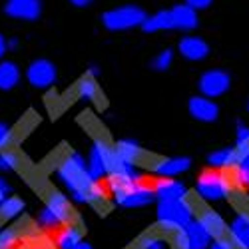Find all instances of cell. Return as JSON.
Wrapping results in <instances>:
<instances>
[{
    "label": "cell",
    "instance_id": "6da1fadb",
    "mask_svg": "<svg viewBox=\"0 0 249 249\" xmlns=\"http://www.w3.org/2000/svg\"><path fill=\"white\" fill-rule=\"evenodd\" d=\"M58 178L68 190L70 197L78 203H92V205H106V192L100 181L92 179L86 170V160L78 152H68L58 163Z\"/></svg>",
    "mask_w": 249,
    "mask_h": 249
},
{
    "label": "cell",
    "instance_id": "7a4b0ae2",
    "mask_svg": "<svg viewBox=\"0 0 249 249\" xmlns=\"http://www.w3.org/2000/svg\"><path fill=\"white\" fill-rule=\"evenodd\" d=\"M194 215H196V207L188 197L176 199V201H158L156 219L163 231L176 233L178 230L185 227L190 221H194L196 219Z\"/></svg>",
    "mask_w": 249,
    "mask_h": 249
},
{
    "label": "cell",
    "instance_id": "3957f363",
    "mask_svg": "<svg viewBox=\"0 0 249 249\" xmlns=\"http://www.w3.org/2000/svg\"><path fill=\"white\" fill-rule=\"evenodd\" d=\"M72 219V207L70 201L64 194L52 192L44 203V207L40 210L36 223L42 230H58L60 225H66Z\"/></svg>",
    "mask_w": 249,
    "mask_h": 249
},
{
    "label": "cell",
    "instance_id": "277c9868",
    "mask_svg": "<svg viewBox=\"0 0 249 249\" xmlns=\"http://www.w3.org/2000/svg\"><path fill=\"white\" fill-rule=\"evenodd\" d=\"M196 194L205 201H221L233 194L231 178L217 170L203 172L196 181Z\"/></svg>",
    "mask_w": 249,
    "mask_h": 249
},
{
    "label": "cell",
    "instance_id": "5b68a950",
    "mask_svg": "<svg viewBox=\"0 0 249 249\" xmlns=\"http://www.w3.org/2000/svg\"><path fill=\"white\" fill-rule=\"evenodd\" d=\"M146 18H148V14L143 12L140 6L126 4V6H118V8L104 12L102 14V24H104V28H108L112 32H120V30H130V28L142 26Z\"/></svg>",
    "mask_w": 249,
    "mask_h": 249
},
{
    "label": "cell",
    "instance_id": "8992f818",
    "mask_svg": "<svg viewBox=\"0 0 249 249\" xmlns=\"http://www.w3.org/2000/svg\"><path fill=\"white\" fill-rule=\"evenodd\" d=\"M110 192H112L114 201L122 207H143V205H150L156 199L154 190L143 181L116 185V188H110Z\"/></svg>",
    "mask_w": 249,
    "mask_h": 249
},
{
    "label": "cell",
    "instance_id": "52a82bcc",
    "mask_svg": "<svg viewBox=\"0 0 249 249\" xmlns=\"http://www.w3.org/2000/svg\"><path fill=\"white\" fill-rule=\"evenodd\" d=\"M172 243L176 249H207L212 243V237L207 235V231L201 227V223L197 219H194L174 233Z\"/></svg>",
    "mask_w": 249,
    "mask_h": 249
},
{
    "label": "cell",
    "instance_id": "ba28073f",
    "mask_svg": "<svg viewBox=\"0 0 249 249\" xmlns=\"http://www.w3.org/2000/svg\"><path fill=\"white\" fill-rule=\"evenodd\" d=\"M112 154H114V148L110 146L106 140L98 138L92 143L88 160H86V170L92 176V179L100 181L102 178H108V163H110Z\"/></svg>",
    "mask_w": 249,
    "mask_h": 249
},
{
    "label": "cell",
    "instance_id": "9c48e42d",
    "mask_svg": "<svg viewBox=\"0 0 249 249\" xmlns=\"http://www.w3.org/2000/svg\"><path fill=\"white\" fill-rule=\"evenodd\" d=\"M247 156H249V146H245V143H235L233 148H221V150L212 152L210 156H207V163L217 172L233 170L235 165Z\"/></svg>",
    "mask_w": 249,
    "mask_h": 249
},
{
    "label": "cell",
    "instance_id": "30bf717a",
    "mask_svg": "<svg viewBox=\"0 0 249 249\" xmlns=\"http://www.w3.org/2000/svg\"><path fill=\"white\" fill-rule=\"evenodd\" d=\"M197 86H199L201 96L213 100V98L223 96L227 90H230L231 78H230V74L223 72V70H207V72H203L199 76Z\"/></svg>",
    "mask_w": 249,
    "mask_h": 249
},
{
    "label": "cell",
    "instance_id": "8fae6325",
    "mask_svg": "<svg viewBox=\"0 0 249 249\" xmlns=\"http://www.w3.org/2000/svg\"><path fill=\"white\" fill-rule=\"evenodd\" d=\"M26 80L34 88H50L56 82V66L46 58L32 60L26 68Z\"/></svg>",
    "mask_w": 249,
    "mask_h": 249
},
{
    "label": "cell",
    "instance_id": "7c38bea8",
    "mask_svg": "<svg viewBox=\"0 0 249 249\" xmlns=\"http://www.w3.org/2000/svg\"><path fill=\"white\" fill-rule=\"evenodd\" d=\"M152 190L158 201H176L188 197V188L174 178H158L156 183L152 185Z\"/></svg>",
    "mask_w": 249,
    "mask_h": 249
},
{
    "label": "cell",
    "instance_id": "4fadbf2b",
    "mask_svg": "<svg viewBox=\"0 0 249 249\" xmlns=\"http://www.w3.org/2000/svg\"><path fill=\"white\" fill-rule=\"evenodd\" d=\"M192 168V160L185 156L176 158H161L152 165V174L156 178H176Z\"/></svg>",
    "mask_w": 249,
    "mask_h": 249
},
{
    "label": "cell",
    "instance_id": "5bb4252c",
    "mask_svg": "<svg viewBox=\"0 0 249 249\" xmlns=\"http://www.w3.org/2000/svg\"><path fill=\"white\" fill-rule=\"evenodd\" d=\"M4 12L16 20H36L42 14L40 0H6Z\"/></svg>",
    "mask_w": 249,
    "mask_h": 249
},
{
    "label": "cell",
    "instance_id": "9a60e30c",
    "mask_svg": "<svg viewBox=\"0 0 249 249\" xmlns=\"http://www.w3.org/2000/svg\"><path fill=\"white\" fill-rule=\"evenodd\" d=\"M188 110H190V116L196 118L197 122H205V124H210V122H215L217 116H219V106L210 100V98H205V96H194L190 98L188 102Z\"/></svg>",
    "mask_w": 249,
    "mask_h": 249
},
{
    "label": "cell",
    "instance_id": "2e32d148",
    "mask_svg": "<svg viewBox=\"0 0 249 249\" xmlns=\"http://www.w3.org/2000/svg\"><path fill=\"white\" fill-rule=\"evenodd\" d=\"M197 221L201 223V227L207 231L212 239H219V237H225L227 233V223L225 219L221 217V213L210 210V207H201L197 212Z\"/></svg>",
    "mask_w": 249,
    "mask_h": 249
},
{
    "label": "cell",
    "instance_id": "e0dca14e",
    "mask_svg": "<svg viewBox=\"0 0 249 249\" xmlns=\"http://www.w3.org/2000/svg\"><path fill=\"white\" fill-rule=\"evenodd\" d=\"M227 233H230V241L235 249H249V213H237L227 225Z\"/></svg>",
    "mask_w": 249,
    "mask_h": 249
},
{
    "label": "cell",
    "instance_id": "ac0fdd59",
    "mask_svg": "<svg viewBox=\"0 0 249 249\" xmlns=\"http://www.w3.org/2000/svg\"><path fill=\"white\" fill-rule=\"evenodd\" d=\"M178 48L185 60H192V62H199L210 54V46H207V42L199 36H183L179 40Z\"/></svg>",
    "mask_w": 249,
    "mask_h": 249
},
{
    "label": "cell",
    "instance_id": "d6986e66",
    "mask_svg": "<svg viewBox=\"0 0 249 249\" xmlns=\"http://www.w3.org/2000/svg\"><path fill=\"white\" fill-rule=\"evenodd\" d=\"M172 18H174V28L178 30H194L197 26V12L192 10L185 4H176L174 8H170Z\"/></svg>",
    "mask_w": 249,
    "mask_h": 249
},
{
    "label": "cell",
    "instance_id": "ffe728a7",
    "mask_svg": "<svg viewBox=\"0 0 249 249\" xmlns=\"http://www.w3.org/2000/svg\"><path fill=\"white\" fill-rule=\"evenodd\" d=\"M82 239H84L82 227L78 223H66L56 237V245H58V249H74Z\"/></svg>",
    "mask_w": 249,
    "mask_h": 249
},
{
    "label": "cell",
    "instance_id": "44dd1931",
    "mask_svg": "<svg viewBox=\"0 0 249 249\" xmlns=\"http://www.w3.org/2000/svg\"><path fill=\"white\" fill-rule=\"evenodd\" d=\"M142 28L146 32H160V30H172L174 28V18L170 10H160L143 20Z\"/></svg>",
    "mask_w": 249,
    "mask_h": 249
},
{
    "label": "cell",
    "instance_id": "7402d4cb",
    "mask_svg": "<svg viewBox=\"0 0 249 249\" xmlns=\"http://www.w3.org/2000/svg\"><path fill=\"white\" fill-rule=\"evenodd\" d=\"M20 82V68L12 60L0 62V90H12Z\"/></svg>",
    "mask_w": 249,
    "mask_h": 249
},
{
    "label": "cell",
    "instance_id": "603a6c76",
    "mask_svg": "<svg viewBox=\"0 0 249 249\" xmlns=\"http://www.w3.org/2000/svg\"><path fill=\"white\" fill-rule=\"evenodd\" d=\"M114 150H116V154L122 160H126L130 163H138L142 160V156H143L142 148L138 146V142H134V140H120L114 146Z\"/></svg>",
    "mask_w": 249,
    "mask_h": 249
},
{
    "label": "cell",
    "instance_id": "cb8c5ba5",
    "mask_svg": "<svg viewBox=\"0 0 249 249\" xmlns=\"http://www.w3.org/2000/svg\"><path fill=\"white\" fill-rule=\"evenodd\" d=\"M76 94L80 100H86V102H96L98 96H100V88H98V82L96 78L92 76H84L80 82H78V86H76Z\"/></svg>",
    "mask_w": 249,
    "mask_h": 249
},
{
    "label": "cell",
    "instance_id": "d4e9b609",
    "mask_svg": "<svg viewBox=\"0 0 249 249\" xmlns=\"http://www.w3.org/2000/svg\"><path fill=\"white\" fill-rule=\"evenodd\" d=\"M22 212H24V201L16 196H8L2 203H0V219L10 221V219L18 217Z\"/></svg>",
    "mask_w": 249,
    "mask_h": 249
},
{
    "label": "cell",
    "instance_id": "484cf974",
    "mask_svg": "<svg viewBox=\"0 0 249 249\" xmlns=\"http://www.w3.org/2000/svg\"><path fill=\"white\" fill-rule=\"evenodd\" d=\"M134 249H170V241L160 233H143Z\"/></svg>",
    "mask_w": 249,
    "mask_h": 249
},
{
    "label": "cell",
    "instance_id": "4316f807",
    "mask_svg": "<svg viewBox=\"0 0 249 249\" xmlns=\"http://www.w3.org/2000/svg\"><path fill=\"white\" fill-rule=\"evenodd\" d=\"M239 188L243 190H249V156L243 158L235 168H233V178H231Z\"/></svg>",
    "mask_w": 249,
    "mask_h": 249
},
{
    "label": "cell",
    "instance_id": "83f0119b",
    "mask_svg": "<svg viewBox=\"0 0 249 249\" xmlns=\"http://www.w3.org/2000/svg\"><path fill=\"white\" fill-rule=\"evenodd\" d=\"M20 165V158L12 150H2L0 152V172H12Z\"/></svg>",
    "mask_w": 249,
    "mask_h": 249
},
{
    "label": "cell",
    "instance_id": "f1b7e54d",
    "mask_svg": "<svg viewBox=\"0 0 249 249\" xmlns=\"http://www.w3.org/2000/svg\"><path fill=\"white\" fill-rule=\"evenodd\" d=\"M172 62H174V52L170 48H165L161 50L154 60H152V68L158 70V72H163V70H168L172 66Z\"/></svg>",
    "mask_w": 249,
    "mask_h": 249
},
{
    "label": "cell",
    "instance_id": "f546056e",
    "mask_svg": "<svg viewBox=\"0 0 249 249\" xmlns=\"http://www.w3.org/2000/svg\"><path fill=\"white\" fill-rule=\"evenodd\" d=\"M18 241V231L14 227H4L0 230V249H12Z\"/></svg>",
    "mask_w": 249,
    "mask_h": 249
},
{
    "label": "cell",
    "instance_id": "4dcf8cb0",
    "mask_svg": "<svg viewBox=\"0 0 249 249\" xmlns=\"http://www.w3.org/2000/svg\"><path fill=\"white\" fill-rule=\"evenodd\" d=\"M12 138H14L12 128L6 126L4 122H0V152H2V150H8V146L12 143Z\"/></svg>",
    "mask_w": 249,
    "mask_h": 249
},
{
    "label": "cell",
    "instance_id": "1f68e13d",
    "mask_svg": "<svg viewBox=\"0 0 249 249\" xmlns=\"http://www.w3.org/2000/svg\"><path fill=\"white\" fill-rule=\"evenodd\" d=\"M235 142L237 143H245L249 146V126H245L243 122L237 124V130H235Z\"/></svg>",
    "mask_w": 249,
    "mask_h": 249
},
{
    "label": "cell",
    "instance_id": "d6a6232c",
    "mask_svg": "<svg viewBox=\"0 0 249 249\" xmlns=\"http://www.w3.org/2000/svg\"><path fill=\"white\" fill-rule=\"evenodd\" d=\"M207 249H235V247L230 241V237H219V239H212V243Z\"/></svg>",
    "mask_w": 249,
    "mask_h": 249
},
{
    "label": "cell",
    "instance_id": "836d02e7",
    "mask_svg": "<svg viewBox=\"0 0 249 249\" xmlns=\"http://www.w3.org/2000/svg\"><path fill=\"white\" fill-rule=\"evenodd\" d=\"M213 2V0H183V4L185 6H190L192 10H203V8H207V6H210Z\"/></svg>",
    "mask_w": 249,
    "mask_h": 249
},
{
    "label": "cell",
    "instance_id": "e575fe53",
    "mask_svg": "<svg viewBox=\"0 0 249 249\" xmlns=\"http://www.w3.org/2000/svg\"><path fill=\"white\" fill-rule=\"evenodd\" d=\"M8 194H10V185L6 183V179L0 178V203L8 197Z\"/></svg>",
    "mask_w": 249,
    "mask_h": 249
},
{
    "label": "cell",
    "instance_id": "d590c367",
    "mask_svg": "<svg viewBox=\"0 0 249 249\" xmlns=\"http://www.w3.org/2000/svg\"><path fill=\"white\" fill-rule=\"evenodd\" d=\"M94 2V0H70V4H74L76 8H86Z\"/></svg>",
    "mask_w": 249,
    "mask_h": 249
},
{
    "label": "cell",
    "instance_id": "8d00e7d4",
    "mask_svg": "<svg viewBox=\"0 0 249 249\" xmlns=\"http://www.w3.org/2000/svg\"><path fill=\"white\" fill-rule=\"evenodd\" d=\"M4 54H6V38L0 34V58H2Z\"/></svg>",
    "mask_w": 249,
    "mask_h": 249
},
{
    "label": "cell",
    "instance_id": "74e56055",
    "mask_svg": "<svg viewBox=\"0 0 249 249\" xmlns=\"http://www.w3.org/2000/svg\"><path fill=\"white\" fill-rule=\"evenodd\" d=\"M8 48H12V50H14V48H18V40H16V38L6 40V50H8Z\"/></svg>",
    "mask_w": 249,
    "mask_h": 249
},
{
    "label": "cell",
    "instance_id": "f35d334b",
    "mask_svg": "<svg viewBox=\"0 0 249 249\" xmlns=\"http://www.w3.org/2000/svg\"><path fill=\"white\" fill-rule=\"evenodd\" d=\"M74 249H92V245H90L88 241H84V239H82V241H80V243H78Z\"/></svg>",
    "mask_w": 249,
    "mask_h": 249
},
{
    "label": "cell",
    "instance_id": "ab89813d",
    "mask_svg": "<svg viewBox=\"0 0 249 249\" xmlns=\"http://www.w3.org/2000/svg\"><path fill=\"white\" fill-rule=\"evenodd\" d=\"M100 74V70H98V66H90V70H88V76H92V78H96Z\"/></svg>",
    "mask_w": 249,
    "mask_h": 249
},
{
    "label": "cell",
    "instance_id": "60d3db41",
    "mask_svg": "<svg viewBox=\"0 0 249 249\" xmlns=\"http://www.w3.org/2000/svg\"><path fill=\"white\" fill-rule=\"evenodd\" d=\"M247 110H249V102H247Z\"/></svg>",
    "mask_w": 249,
    "mask_h": 249
}]
</instances>
